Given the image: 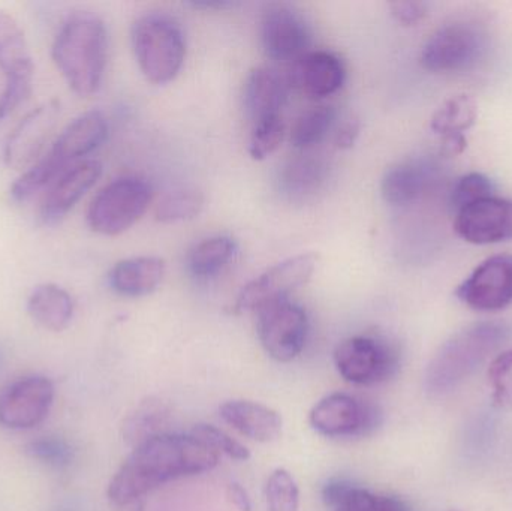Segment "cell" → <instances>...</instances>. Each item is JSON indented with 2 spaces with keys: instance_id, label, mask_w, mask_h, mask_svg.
<instances>
[{
  "instance_id": "obj_9",
  "label": "cell",
  "mask_w": 512,
  "mask_h": 511,
  "mask_svg": "<svg viewBox=\"0 0 512 511\" xmlns=\"http://www.w3.org/2000/svg\"><path fill=\"white\" fill-rule=\"evenodd\" d=\"M486 50V36L474 24H445L421 51L420 62L430 72H460L472 68Z\"/></svg>"
},
{
  "instance_id": "obj_10",
  "label": "cell",
  "mask_w": 512,
  "mask_h": 511,
  "mask_svg": "<svg viewBox=\"0 0 512 511\" xmlns=\"http://www.w3.org/2000/svg\"><path fill=\"white\" fill-rule=\"evenodd\" d=\"M334 363L343 380L358 386H370L388 380L399 366V357L393 347L382 339L354 336L336 348Z\"/></svg>"
},
{
  "instance_id": "obj_17",
  "label": "cell",
  "mask_w": 512,
  "mask_h": 511,
  "mask_svg": "<svg viewBox=\"0 0 512 511\" xmlns=\"http://www.w3.org/2000/svg\"><path fill=\"white\" fill-rule=\"evenodd\" d=\"M101 174L102 165L98 161L78 162L68 168L53 182L42 203L44 221L57 222L62 219L93 188Z\"/></svg>"
},
{
  "instance_id": "obj_29",
  "label": "cell",
  "mask_w": 512,
  "mask_h": 511,
  "mask_svg": "<svg viewBox=\"0 0 512 511\" xmlns=\"http://www.w3.org/2000/svg\"><path fill=\"white\" fill-rule=\"evenodd\" d=\"M477 102L468 95H457L445 101L432 117L430 128L442 138L465 135L477 120Z\"/></svg>"
},
{
  "instance_id": "obj_13",
  "label": "cell",
  "mask_w": 512,
  "mask_h": 511,
  "mask_svg": "<svg viewBox=\"0 0 512 511\" xmlns=\"http://www.w3.org/2000/svg\"><path fill=\"white\" fill-rule=\"evenodd\" d=\"M54 401V386L45 377H26L0 393V425L24 431L47 419Z\"/></svg>"
},
{
  "instance_id": "obj_40",
  "label": "cell",
  "mask_w": 512,
  "mask_h": 511,
  "mask_svg": "<svg viewBox=\"0 0 512 511\" xmlns=\"http://www.w3.org/2000/svg\"><path fill=\"white\" fill-rule=\"evenodd\" d=\"M227 494L231 503H233L237 509L240 511H252L251 498H249L248 492L242 488V485H239V483H231V485L228 486Z\"/></svg>"
},
{
  "instance_id": "obj_23",
  "label": "cell",
  "mask_w": 512,
  "mask_h": 511,
  "mask_svg": "<svg viewBox=\"0 0 512 511\" xmlns=\"http://www.w3.org/2000/svg\"><path fill=\"white\" fill-rule=\"evenodd\" d=\"M328 162L321 156L301 155L283 165L279 174V189L294 201L313 197L328 179Z\"/></svg>"
},
{
  "instance_id": "obj_7",
  "label": "cell",
  "mask_w": 512,
  "mask_h": 511,
  "mask_svg": "<svg viewBox=\"0 0 512 511\" xmlns=\"http://www.w3.org/2000/svg\"><path fill=\"white\" fill-rule=\"evenodd\" d=\"M256 330L271 359L288 363L300 356L309 333L306 311L289 299L277 300L256 311Z\"/></svg>"
},
{
  "instance_id": "obj_25",
  "label": "cell",
  "mask_w": 512,
  "mask_h": 511,
  "mask_svg": "<svg viewBox=\"0 0 512 511\" xmlns=\"http://www.w3.org/2000/svg\"><path fill=\"white\" fill-rule=\"evenodd\" d=\"M27 311L39 326L51 332H62L71 323L74 302L63 288L44 284L36 287L30 294Z\"/></svg>"
},
{
  "instance_id": "obj_32",
  "label": "cell",
  "mask_w": 512,
  "mask_h": 511,
  "mask_svg": "<svg viewBox=\"0 0 512 511\" xmlns=\"http://www.w3.org/2000/svg\"><path fill=\"white\" fill-rule=\"evenodd\" d=\"M265 501L268 511H298L300 492L297 482L289 471L277 468L265 485Z\"/></svg>"
},
{
  "instance_id": "obj_37",
  "label": "cell",
  "mask_w": 512,
  "mask_h": 511,
  "mask_svg": "<svg viewBox=\"0 0 512 511\" xmlns=\"http://www.w3.org/2000/svg\"><path fill=\"white\" fill-rule=\"evenodd\" d=\"M27 453L32 458L56 468L65 467L72 459L71 447L59 438H39L27 446Z\"/></svg>"
},
{
  "instance_id": "obj_22",
  "label": "cell",
  "mask_w": 512,
  "mask_h": 511,
  "mask_svg": "<svg viewBox=\"0 0 512 511\" xmlns=\"http://www.w3.org/2000/svg\"><path fill=\"white\" fill-rule=\"evenodd\" d=\"M167 264L159 257H134L119 261L108 273V285L125 297H143L161 285Z\"/></svg>"
},
{
  "instance_id": "obj_18",
  "label": "cell",
  "mask_w": 512,
  "mask_h": 511,
  "mask_svg": "<svg viewBox=\"0 0 512 511\" xmlns=\"http://www.w3.org/2000/svg\"><path fill=\"white\" fill-rule=\"evenodd\" d=\"M438 168L424 159L400 162L382 177L381 194L391 206H406L420 200L436 182Z\"/></svg>"
},
{
  "instance_id": "obj_28",
  "label": "cell",
  "mask_w": 512,
  "mask_h": 511,
  "mask_svg": "<svg viewBox=\"0 0 512 511\" xmlns=\"http://www.w3.org/2000/svg\"><path fill=\"white\" fill-rule=\"evenodd\" d=\"M168 420L170 410L164 402L155 398L146 399L126 417L123 438L129 446L137 447L150 438L167 434L164 429L167 428Z\"/></svg>"
},
{
  "instance_id": "obj_8",
  "label": "cell",
  "mask_w": 512,
  "mask_h": 511,
  "mask_svg": "<svg viewBox=\"0 0 512 511\" xmlns=\"http://www.w3.org/2000/svg\"><path fill=\"white\" fill-rule=\"evenodd\" d=\"M0 69L5 75V90L0 96V120L5 119L32 92L33 66L20 24L0 11Z\"/></svg>"
},
{
  "instance_id": "obj_39",
  "label": "cell",
  "mask_w": 512,
  "mask_h": 511,
  "mask_svg": "<svg viewBox=\"0 0 512 511\" xmlns=\"http://www.w3.org/2000/svg\"><path fill=\"white\" fill-rule=\"evenodd\" d=\"M360 120L352 119L346 120L345 123H342L339 131L336 132V138H334V143L339 149L348 150L357 143L358 135H360Z\"/></svg>"
},
{
  "instance_id": "obj_11",
  "label": "cell",
  "mask_w": 512,
  "mask_h": 511,
  "mask_svg": "<svg viewBox=\"0 0 512 511\" xmlns=\"http://www.w3.org/2000/svg\"><path fill=\"white\" fill-rule=\"evenodd\" d=\"M318 257L300 254L274 264L243 287L237 297V311H259L277 300L288 299L292 291L312 278Z\"/></svg>"
},
{
  "instance_id": "obj_34",
  "label": "cell",
  "mask_w": 512,
  "mask_h": 511,
  "mask_svg": "<svg viewBox=\"0 0 512 511\" xmlns=\"http://www.w3.org/2000/svg\"><path fill=\"white\" fill-rule=\"evenodd\" d=\"M189 435L197 438L198 441L206 444L210 449L215 450L218 455L224 453V455L230 456L231 459H236V461H248L251 458V453L243 444H240L239 441L234 440L227 432L216 428V426L197 425L192 428Z\"/></svg>"
},
{
  "instance_id": "obj_31",
  "label": "cell",
  "mask_w": 512,
  "mask_h": 511,
  "mask_svg": "<svg viewBox=\"0 0 512 511\" xmlns=\"http://www.w3.org/2000/svg\"><path fill=\"white\" fill-rule=\"evenodd\" d=\"M203 206V194L197 189H176L159 200L155 210L156 221L162 224L189 221L200 215Z\"/></svg>"
},
{
  "instance_id": "obj_35",
  "label": "cell",
  "mask_w": 512,
  "mask_h": 511,
  "mask_svg": "<svg viewBox=\"0 0 512 511\" xmlns=\"http://www.w3.org/2000/svg\"><path fill=\"white\" fill-rule=\"evenodd\" d=\"M495 183L481 173H471L459 179L451 192V203L457 210L483 198L493 197Z\"/></svg>"
},
{
  "instance_id": "obj_19",
  "label": "cell",
  "mask_w": 512,
  "mask_h": 511,
  "mask_svg": "<svg viewBox=\"0 0 512 511\" xmlns=\"http://www.w3.org/2000/svg\"><path fill=\"white\" fill-rule=\"evenodd\" d=\"M346 71L342 60L328 51H312L297 60L294 81L304 95L312 99L334 95L345 83Z\"/></svg>"
},
{
  "instance_id": "obj_1",
  "label": "cell",
  "mask_w": 512,
  "mask_h": 511,
  "mask_svg": "<svg viewBox=\"0 0 512 511\" xmlns=\"http://www.w3.org/2000/svg\"><path fill=\"white\" fill-rule=\"evenodd\" d=\"M218 462V453L192 435H158L134 447L107 495L114 506L126 507L165 483L213 470Z\"/></svg>"
},
{
  "instance_id": "obj_15",
  "label": "cell",
  "mask_w": 512,
  "mask_h": 511,
  "mask_svg": "<svg viewBox=\"0 0 512 511\" xmlns=\"http://www.w3.org/2000/svg\"><path fill=\"white\" fill-rule=\"evenodd\" d=\"M261 42L277 62L298 60L310 44V27L300 12L288 5H271L262 15Z\"/></svg>"
},
{
  "instance_id": "obj_6",
  "label": "cell",
  "mask_w": 512,
  "mask_h": 511,
  "mask_svg": "<svg viewBox=\"0 0 512 511\" xmlns=\"http://www.w3.org/2000/svg\"><path fill=\"white\" fill-rule=\"evenodd\" d=\"M152 186L141 177H122L108 183L93 198L87 222L95 233L119 236L128 231L149 209Z\"/></svg>"
},
{
  "instance_id": "obj_38",
  "label": "cell",
  "mask_w": 512,
  "mask_h": 511,
  "mask_svg": "<svg viewBox=\"0 0 512 511\" xmlns=\"http://www.w3.org/2000/svg\"><path fill=\"white\" fill-rule=\"evenodd\" d=\"M391 15L402 26H415L427 15V5L417 0H400L390 5Z\"/></svg>"
},
{
  "instance_id": "obj_42",
  "label": "cell",
  "mask_w": 512,
  "mask_h": 511,
  "mask_svg": "<svg viewBox=\"0 0 512 511\" xmlns=\"http://www.w3.org/2000/svg\"><path fill=\"white\" fill-rule=\"evenodd\" d=\"M191 5L198 9H227L236 5V2H230V0H194Z\"/></svg>"
},
{
  "instance_id": "obj_3",
  "label": "cell",
  "mask_w": 512,
  "mask_h": 511,
  "mask_svg": "<svg viewBox=\"0 0 512 511\" xmlns=\"http://www.w3.org/2000/svg\"><path fill=\"white\" fill-rule=\"evenodd\" d=\"M108 135V122L101 111L93 110L81 114L69 123L54 141L48 155L33 165L12 185L11 194L15 200H26L44 186L56 182L69 165L98 149Z\"/></svg>"
},
{
  "instance_id": "obj_26",
  "label": "cell",
  "mask_w": 512,
  "mask_h": 511,
  "mask_svg": "<svg viewBox=\"0 0 512 511\" xmlns=\"http://www.w3.org/2000/svg\"><path fill=\"white\" fill-rule=\"evenodd\" d=\"M51 110L41 107L26 117L20 128L9 137L5 158L9 165H24L38 155L50 128Z\"/></svg>"
},
{
  "instance_id": "obj_12",
  "label": "cell",
  "mask_w": 512,
  "mask_h": 511,
  "mask_svg": "<svg viewBox=\"0 0 512 511\" xmlns=\"http://www.w3.org/2000/svg\"><path fill=\"white\" fill-rule=\"evenodd\" d=\"M309 422L324 437H364L378 428L381 413L375 405L358 401L354 396L333 393L313 407Z\"/></svg>"
},
{
  "instance_id": "obj_21",
  "label": "cell",
  "mask_w": 512,
  "mask_h": 511,
  "mask_svg": "<svg viewBox=\"0 0 512 511\" xmlns=\"http://www.w3.org/2000/svg\"><path fill=\"white\" fill-rule=\"evenodd\" d=\"M222 419L256 443H271L282 434V417L277 411L252 401H228L219 408Z\"/></svg>"
},
{
  "instance_id": "obj_14",
  "label": "cell",
  "mask_w": 512,
  "mask_h": 511,
  "mask_svg": "<svg viewBox=\"0 0 512 511\" xmlns=\"http://www.w3.org/2000/svg\"><path fill=\"white\" fill-rule=\"evenodd\" d=\"M457 297L477 311H501L512 305V255L487 258L460 285Z\"/></svg>"
},
{
  "instance_id": "obj_24",
  "label": "cell",
  "mask_w": 512,
  "mask_h": 511,
  "mask_svg": "<svg viewBox=\"0 0 512 511\" xmlns=\"http://www.w3.org/2000/svg\"><path fill=\"white\" fill-rule=\"evenodd\" d=\"M322 500L333 511H408L403 501L372 494L346 480H333L325 485Z\"/></svg>"
},
{
  "instance_id": "obj_33",
  "label": "cell",
  "mask_w": 512,
  "mask_h": 511,
  "mask_svg": "<svg viewBox=\"0 0 512 511\" xmlns=\"http://www.w3.org/2000/svg\"><path fill=\"white\" fill-rule=\"evenodd\" d=\"M285 135L286 125L282 116L254 123L249 140V155L255 161H264L279 149Z\"/></svg>"
},
{
  "instance_id": "obj_27",
  "label": "cell",
  "mask_w": 512,
  "mask_h": 511,
  "mask_svg": "<svg viewBox=\"0 0 512 511\" xmlns=\"http://www.w3.org/2000/svg\"><path fill=\"white\" fill-rule=\"evenodd\" d=\"M237 254V245L231 237L215 236L197 243L189 252V273L197 279L215 278Z\"/></svg>"
},
{
  "instance_id": "obj_20",
  "label": "cell",
  "mask_w": 512,
  "mask_h": 511,
  "mask_svg": "<svg viewBox=\"0 0 512 511\" xmlns=\"http://www.w3.org/2000/svg\"><path fill=\"white\" fill-rule=\"evenodd\" d=\"M286 101V83L274 69L261 66L251 71L243 90V104L252 125L261 120L282 116Z\"/></svg>"
},
{
  "instance_id": "obj_36",
  "label": "cell",
  "mask_w": 512,
  "mask_h": 511,
  "mask_svg": "<svg viewBox=\"0 0 512 511\" xmlns=\"http://www.w3.org/2000/svg\"><path fill=\"white\" fill-rule=\"evenodd\" d=\"M495 401L501 407L512 408V348L502 353L490 368Z\"/></svg>"
},
{
  "instance_id": "obj_4",
  "label": "cell",
  "mask_w": 512,
  "mask_h": 511,
  "mask_svg": "<svg viewBox=\"0 0 512 511\" xmlns=\"http://www.w3.org/2000/svg\"><path fill=\"white\" fill-rule=\"evenodd\" d=\"M132 50L140 71L153 84H167L179 75L186 57L182 26L164 12H147L135 20Z\"/></svg>"
},
{
  "instance_id": "obj_41",
  "label": "cell",
  "mask_w": 512,
  "mask_h": 511,
  "mask_svg": "<svg viewBox=\"0 0 512 511\" xmlns=\"http://www.w3.org/2000/svg\"><path fill=\"white\" fill-rule=\"evenodd\" d=\"M468 146L465 135H454V137L442 138V155L456 156L460 155Z\"/></svg>"
},
{
  "instance_id": "obj_5",
  "label": "cell",
  "mask_w": 512,
  "mask_h": 511,
  "mask_svg": "<svg viewBox=\"0 0 512 511\" xmlns=\"http://www.w3.org/2000/svg\"><path fill=\"white\" fill-rule=\"evenodd\" d=\"M507 338V329L501 324H480L463 330L442 347L430 363L426 387L430 393L450 392L474 372L493 350Z\"/></svg>"
},
{
  "instance_id": "obj_2",
  "label": "cell",
  "mask_w": 512,
  "mask_h": 511,
  "mask_svg": "<svg viewBox=\"0 0 512 511\" xmlns=\"http://www.w3.org/2000/svg\"><path fill=\"white\" fill-rule=\"evenodd\" d=\"M51 53L57 69L77 95L98 92L107 66L104 21L92 12H75L60 27Z\"/></svg>"
},
{
  "instance_id": "obj_16",
  "label": "cell",
  "mask_w": 512,
  "mask_h": 511,
  "mask_svg": "<svg viewBox=\"0 0 512 511\" xmlns=\"http://www.w3.org/2000/svg\"><path fill=\"white\" fill-rule=\"evenodd\" d=\"M454 230L466 242L492 245L512 239V201L489 197L457 210Z\"/></svg>"
},
{
  "instance_id": "obj_30",
  "label": "cell",
  "mask_w": 512,
  "mask_h": 511,
  "mask_svg": "<svg viewBox=\"0 0 512 511\" xmlns=\"http://www.w3.org/2000/svg\"><path fill=\"white\" fill-rule=\"evenodd\" d=\"M337 113L330 105L312 108L301 114L289 132V143L294 149L309 150L321 143L336 123Z\"/></svg>"
}]
</instances>
